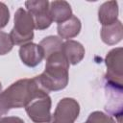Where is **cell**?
<instances>
[{
  "label": "cell",
  "instance_id": "1",
  "mask_svg": "<svg viewBox=\"0 0 123 123\" xmlns=\"http://www.w3.org/2000/svg\"><path fill=\"white\" fill-rule=\"evenodd\" d=\"M44 59L46 60L44 71L35 77L38 85L47 93L59 91L66 87L69 79V62L62 50L54 52Z\"/></svg>",
  "mask_w": 123,
  "mask_h": 123
},
{
  "label": "cell",
  "instance_id": "2",
  "mask_svg": "<svg viewBox=\"0 0 123 123\" xmlns=\"http://www.w3.org/2000/svg\"><path fill=\"white\" fill-rule=\"evenodd\" d=\"M39 87L41 86L35 77L32 79H20L12 83L0 93V117L7 114L11 109L25 107Z\"/></svg>",
  "mask_w": 123,
  "mask_h": 123
},
{
  "label": "cell",
  "instance_id": "3",
  "mask_svg": "<svg viewBox=\"0 0 123 123\" xmlns=\"http://www.w3.org/2000/svg\"><path fill=\"white\" fill-rule=\"evenodd\" d=\"M51 106V97L42 87H39L24 108L34 123H49L52 116Z\"/></svg>",
  "mask_w": 123,
  "mask_h": 123
},
{
  "label": "cell",
  "instance_id": "4",
  "mask_svg": "<svg viewBox=\"0 0 123 123\" xmlns=\"http://www.w3.org/2000/svg\"><path fill=\"white\" fill-rule=\"evenodd\" d=\"M35 24L31 14L23 8H19L14 13L13 28L9 34L13 45L29 43L34 38Z\"/></svg>",
  "mask_w": 123,
  "mask_h": 123
},
{
  "label": "cell",
  "instance_id": "5",
  "mask_svg": "<svg viewBox=\"0 0 123 123\" xmlns=\"http://www.w3.org/2000/svg\"><path fill=\"white\" fill-rule=\"evenodd\" d=\"M105 94L107 103L105 110L109 115L115 116L118 123H121L123 108V85L105 82Z\"/></svg>",
  "mask_w": 123,
  "mask_h": 123
},
{
  "label": "cell",
  "instance_id": "6",
  "mask_svg": "<svg viewBox=\"0 0 123 123\" xmlns=\"http://www.w3.org/2000/svg\"><path fill=\"white\" fill-rule=\"evenodd\" d=\"M80 113V105L74 98L65 97L59 101L49 123H74Z\"/></svg>",
  "mask_w": 123,
  "mask_h": 123
},
{
  "label": "cell",
  "instance_id": "7",
  "mask_svg": "<svg viewBox=\"0 0 123 123\" xmlns=\"http://www.w3.org/2000/svg\"><path fill=\"white\" fill-rule=\"evenodd\" d=\"M49 3L47 0H30L25 2L27 12L34 20L35 29L42 31L50 27L52 19L49 12Z\"/></svg>",
  "mask_w": 123,
  "mask_h": 123
},
{
  "label": "cell",
  "instance_id": "8",
  "mask_svg": "<svg viewBox=\"0 0 123 123\" xmlns=\"http://www.w3.org/2000/svg\"><path fill=\"white\" fill-rule=\"evenodd\" d=\"M122 47L111 49L105 58V63L107 66V73L105 79L108 82L123 85V73H122Z\"/></svg>",
  "mask_w": 123,
  "mask_h": 123
},
{
  "label": "cell",
  "instance_id": "9",
  "mask_svg": "<svg viewBox=\"0 0 123 123\" xmlns=\"http://www.w3.org/2000/svg\"><path fill=\"white\" fill-rule=\"evenodd\" d=\"M18 53L21 62L28 67H36L44 59L41 47L33 42L21 45Z\"/></svg>",
  "mask_w": 123,
  "mask_h": 123
},
{
  "label": "cell",
  "instance_id": "10",
  "mask_svg": "<svg viewBox=\"0 0 123 123\" xmlns=\"http://www.w3.org/2000/svg\"><path fill=\"white\" fill-rule=\"evenodd\" d=\"M62 52L66 58L69 64H77L79 63L85 57V47L76 40L68 39L62 42Z\"/></svg>",
  "mask_w": 123,
  "mask_h": 123
},
{
  "label": "cell",
  "instance_id": "11",
  "mask_svg": "<svg viewBox=\"0 0 123 123\" xmlns=\"http://www.w3.org/2000/svg\"><path fill=\"white\" fill-rule=\"evenodd\" d=\"M81 28H82V24L80 19L72 14L67 20L58 24L57 32L60 38L68 40L69 38H73L77 37L81 32Z\"/></svg>",
  "mask_w": 123,
  "mask_h": 123
},
{
  "label": "cell",
  "instance_id": "12",
  "mask_svg": "<svg viewBox=\"0 0 123 123\" xmlns=\"http://www.w3.org/2000/svg\"><path fill=\"white\" fill-rule=\"evenodd\" d=\"M49 12L52 21L59 24L67 20L72 15V9L68 2L57 0L49 3Z\"/></svg>",
  "mask_w": 123,
  "mask_h": 123
},
{
  "label": "cell",
  "instance_id": "13",
  "mask_svg": "<svg viewBox=\"0 0 123 123\" xmlns=\"http://www.w3.org/2000/svg\"><path fill=\"white\" fill-rule=\"evenodd\" d=\"M123 37V28L120 20L107 26H102L101 38L102 41L108 45H114L121 41Z\"/></svg>",
  "mask_w": 123,
  "mask_h": 123
},
{
  "label": "cell",
  "instance_id": "14",
  "mask_svg": "<svg viewBox=\"0 0 123 123\" xmlns=\"http://www.w3.org/2000/svg\"><path fill=\"white\" fill-rule=\"evenodd\" d=\"M118 4L116 1H108L103 3L98 9V19L102 26H107L117 21Z\"/></svg>",
  "mask_w": 123,
  "mask_h": 123
},
{
  "label": "cell",
  "instance_id": "15",
  "mask_svg": "<svg viewBox=\"0 0 123 123\" xmlns=\"http://www.w3.org/2000/svg\"><path fill=\"white\" fill-rule=\"evenodd\" d=\"M38 45L41 47V49L43 51L44 58H45L54 52L62 50V38H60L57 36H48V37H44L39 42Z\"/></svg>",
  "mask_w": 123,
  "mask_h": 123
},
{
  "label": "cell",
  "instance_id": "16",
  "mask_svg": "<svg viewBox=\"0 0 123 123\" xmlns=\"http://www.w3.org/2000/svg\"><path fill=\"white\" fill-rule=\"evenodd\" d=\"M84 123H116L112 116L104 113L100 111H95L89 113L87 119Z\"/></svg>",
  "mask_w": 123,
  "mask_h": 123
},
{
  "label": "cell",
  "instance_id": "17",
  "mask_svg": "<svg viewBox=\"0 0 123 123\" xmlns=\"http://www.w3.org/2000/svg\"><path fill=\"white\" fill-rule=\"evenodd\" d=\"M13 43L9 34L0 31V56L6 55L12 51Z\"/></svg>",
  "mask_w": 123,
  "mask_h": 123
},
{
  "label": "cell",
  "instance_id": "18",
  "mask_svg": "<svg viewBox=\"0 0 123 123\" xmlns=\"http://www.w3.org/2000/svg\"><path fill=\"white\" fill-rule=\"evenodd\" d=\"M10 20V11L8 6L0 2V29H3L7 26Z\"/></svg>",
  "mask_w": 123,
  "mask_h": 123
},
{
  "label": "cell",
  "instance_id": "19",
  "mask_svg": "<svg viewBox=\"0 0 123 123\" xmlns=\"http://www.w3.org/2000/svg\"><path fill=\"white\" fill-rule=\"evenodd\" d=\"M0 123H25L23 119L17 116H4L0 117Z\"/></svg>",
  "mask_w": 123,
  "mask_h": 123
},
{
  "label": "cell",
  "instance_id": "20",
  "mask_svg": "<svg viewBox=\"0 0 123 123\" xmlns=\"http://www.w3.org/2000/svg\"><path fill=\"white\" fill-rule=\"evenodd\" d=\"M2 92V85H1V83H0V93Z\"/></svg>",
  "mask_w": 123,
  "mask_h": 123
}]
</instances>
